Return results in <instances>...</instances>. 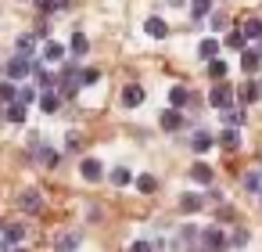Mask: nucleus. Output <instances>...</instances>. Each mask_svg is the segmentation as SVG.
I'll return each instance as SVG.
<instances>
[{
	"label": "nucleus",
	"mask_w": 262,
	"mask_h": 252,
	"mask_svg": "<svg viewBox=\"0 0 262 252\" xmlns=\"http://www.w3.org/2000/svg\"><path fill=\"white\" fill-rule=\"evenodd\" d=\"M86 51H90V40H86L83 33H76V36H72V54H79V58H83Z\"/></svg>",
	"instance_id": "obj_28"
},
{
	"label": "nucleus",
	"mask_w": 262,
	"mask_h": 252,
	"mask_svg": "<svg viewBox=\"0 0 262 252\" xmlns=\"http://www.w3.org/2000/svg\"><path fill=\"white\" fill-rule=\"evenodd\" d=\"M212 144H215V141H212V133H208V130H198V133L190 137V148H194L198 155H201V151H208Z\"/></svg>",
	"instance_id": "obj_16"
},
{
	"label": "nucleus",
	"mask_w": 262,
	"mask_h": 252,
	"mask_svg": "<svg viewBox=\"0 0 262 252\" xmlns=\"http://www.w3.org/2000/svg\"><path fill=\"white\" fill-rule=\"evenodd\" d=\"M97 76H101L97 69H83V83H97Z\"/></svg>",
	"instance_id": "obj_37"
},
{
	"label": "nucleus",
	"mask_w": 262,
	"mask_h": 252,
	"mask_svg": "<svg viewBox=\"0 0 262 252\" xmlns=\"http://www.w3.org/2000/svg\"><path fill=\"white\" fill-rule=\"evenodd\" d=\"M219 148H223V151H237V148H241V133H237V126H230V130L219 133Z\"/></svg>",
	"instance_id": "obj_10"
},
{
	"label": "nucleus",
	"mask_w": 262,
	"mask_h": 252,
	"mask_svg": "<svg viewBox=\"0 0 262 252\" xmlns=\"http://www.w3.org/2000/svg\"><path fill=\"white\" fill-rule=\"evenodd\" d=\"M208 101H212L215 108H230V105H233V87H230V83H215L212 94H208Z\"/></svg>",
	"instance_id": "obj_4"
},
{
	"label": "nucleus",
	"mask_w": 262,
	"mask_h": 252,
	"mask_svg": "<svg viewBox=\"0 0 262 252\" xmlns=\"http://www.w3.org/2000/svg\"><path fill=\"white\" fill-rule=\"evenodd\" d=\"M129 252H155V245H151V241H133Z\"/></svg>",
	"instance_id": "obj_36"
},
{
	"label": "nucleus",
	"mask_w": 262,
	"mask_h": 252,
	"mask_svg": "<svg viewBox=\"0 0 262 252\" xmlns=\"http://www.w3.org/2000/svg\"><path fill=\"white\" fill-rule=\"evenodd\" d=\"M36 4H40V11H54V8H58L54 0H36Z\"/></svg>",
	"instance_id": "obj_39"
},
{
	"label": "nucleus",
	"mask_w": 262,
	"mask_h": 252,
	"mask_svg": "<svg viewBox=\"0 0 262 252\" xmlns=\"http://www.w3.org/2000/svg\"><path fill=\"white\" fill-rule=\"evenodd\" d=\"M76 245H79V234H69V238H61V241H58V252H72Z\"/></svg>",
	"instance_id": "obj_32"
},
{
	"label": "nucleus",
	"mask_w": 262,
	"mask_h": 252,
	"mask_svg": "<svg viewBox=\"0 0 262 252\" xmlns=\"http://www.w3.org/2000/svg\"><path fill=\"white\" fill-rule=\"evenodd\" d=\"M15 101H22V105H33V101H40V94H36V87H26V83H22Z\"/></svg>",
	"instance_id": "obj_26"
},
{
	"label": "nucleus",
	"mask_w": 262,
	"mask_h": 252,
	"mask_svg": "<svg viewBox=\"0 0 262 252\" xmlns=\"http://www.w3.org/2000/svg\"><path fill=\"white\" fill-rule=\"evenodd\" d=\"M36 155H40V159H43L47 166H58V159H61V155H58V151H51V148H40Z\"/></svg>",
	"instance_id": "obj_34"
},
{
	"label": "nucleus",
	"mask_w": 262,
	"mask_h": 252,
	"mask_svg": "<svg viewBox=\"0 0 262 252\" xmlns=\"http://www.w3.org/2000/svg\"><path fill=\"white\" fill-rule=\"evenodd\" d=\"M244 44H248L244 29H237V33H226V47H233V51H244Z\"/></svg>",
	"instance_id": "obj_25"
},
{
	"label": "nucleus",
	"mask_w": 262,
	"mask_h": 252,
	"mask_svg": "<svg viewBox=\"0 0 262 252\" xmlns=\"http://www.w3.org/2000/svg\"><path fill=\"white\" fill-rule=\"evenodd\" d=\"M18 98V87H15V80L11 83H0V105H11Z\"/></svg>",
	"instance_id": "obj_23"
},
{
	"label": "nucleus",
	"mask_w": 262,
	"mask_h": 252,
	"mask_svg": "<svg viewBox=\"0 0 262 252\" xmlns=\"http://www.w3.org/2000/svg\"><path fill=\"white\" fill-rule=\"evenodd\" d=\"M79 83H83V69L69 62V65L61 69V94H76V90H79Z\"/></svg>",
	"instance_id": "obj_2"
},
{
	"label": "nucleus",
	"mask_w": 262,
	"mask_h": 252,
	"mask_svg": "<svg viewBox=\"0 0 262 252\" xmlns=\"http://www.w3.org/2000/svg\"><path fill=\"white\" fill-rule=\"evenodd\" d=\"M208 252H223L226 248V234L219 230V227H208V230H201V238H198Z\"/></svg>",
	"instance_id": "obj_3"
},
{
	"label": "nucleus",
	"mask_w": 262,
	"mask_h": 252,
	"mask_svg": "<svg viewBox=\"0 0 262 252\" xmlns=\"http://www.w3.org/2000/svg\"><path fill=\"white\" fill-rule=\"evenodd\" d=\"M244 187L248 191H262V173H248L244 177Z\"/></svg>",
	"instance_id": "obj_33"
},
{
	"label": "nucleus",
	"mask_w": 262,
	"mask_h": 252,
	"mask_svg": "<svg viewBox=\"0 0 262 252\" xmlns=\"http://www.w3.org/2000/svg\"><path fill=\"white\" fill-rule=\"evenodd\" d=\"M198 54H201L205 62L219 58V40H212V36H208V40H201V44H198Z\"/></svg>",
	"instance_id": "obj_17"
},
{
	"label": "nucleus",
	"mask_w": 262,
	"mask_h": 252,
	"mask_svg": "<svg viewBox=\"0 0 262 252\" xmlns=\"http://www.w3.org/2000/svg\"><path fill=\"white\" fill-rule=\"evenodd\" d=\"M40 108H43V112H47V115H54V112H58V108H61V94H54V90H51V87H47V90H43V94H40Z\"/></svg>",
	"instance_id": "obj_9"
},
{
	"label": "nucleus",
	"mask_w": 262,
	"mask_h": 252,
	"mask_svg": "<svg viewBox=\"0 0 262 252\" xmlns=\"http://www.w3.org/2000/svg\"><path fill=\"white\" fill-rule=\"evenodd\" d=\"M144 33H147V36H155V40H165V36H169V26L155 15V18H147V22H144Z\"/></svg>",
	"instance_id": "obj_8"
},
{
	"label": "nucleus",
	"mask_w": 262,
	"mask_h": 252,
	"mask_svg": "<svg viewBox=\"0 0 262 252\" xmlns=\"http://www.w3.org/2000/svg\"><path fill=\"white\" fill-rule=\"evenodd\" d=\"M262 98V83H248V87H241V101L244 105H255Z\"/></svg>",
	"instance_id": "obj_18"
},
{
	"label": "nucleus",
	"mask_w": 262,
	"mask_h": 252,
	"mask_svg": "<svg viewBox=\"0 0 262 252\" xmlns=\"http://www.w3.org/2000/svg\"><path fill=\"white\" fill-rule=\"evenodd\" d=\"M33 47H36L33 36H18V51H22V54H33Z\"/></svg>",
	"instance_id": "obj_35"
},
{
	"label": "nucleus",
	"mask_w": 262,
	"mask_h": 252,
	"mask_svg": "<svg viewBox=\"0 0 262 252\" xmlns=\"http://www.w3.org/2000/svg\"><path fill=\"white\" fill-rule=\"evenodd\" d=\"M223 123H226V126H241V123H244V112H237V108H223Z\"/></svg>",
	"instance_id": "obj_29"
},
{
	"label": "nucleus",
	"mask_w": 262,
	"mask_h": 252,
	"mask_svg": "<svg viewBox=\"0 0 262 252\" xmlns=\"http://www.w3.org/2000/svg\"><path fill=\"white\" fill-rule=\"evenodd\" d=\"M0 252H8V241H0Z\"/></svg>",
	"instance_id": "obj_41"
},
{
	"label": "nucleus",
	"mask_w": 262,
	"mask_h": 252,
	"mask_svg": "<svg viewBox=\"0 0 262 252\" xmlns=\"http://www.w3.org/2000/svg\"><path fill=\"white\" fill-rule=\"evenodd\" d=\"M18 205H22L26 212H40V209H43V202H40V191H22Z\"/></svg>",
	"instance_id": "obj_12"
},
{
	"label": "nucleus",
	"mask_w": 262,
	"mask_h": 252,
	"mask_svg": "<svg viewBox=\"0 0 262 252\" xmlns=\"http://www.w3.org/2000/svg\"><path fill=\"white\" fill-rule=\"evenodd\" d=\"M201 205H205V202H201V198H198V195H183V198H180V209H183V212H187V216H190V212H198V209H201Z\"/></svg>",
	"instance_id": "obj_21"
},
{
	"label": "nucleus",
	"mask_w": 262,
	"mask_h": 252,
	"mask_svg": "<svg viewBox=\"0 0 262 252\" xmlns=\"http://www.w3.org/2000/svg\"><path fill=\"white\" fill-rule=\"evenodd\" d=\"M61 58H65V47H61V44H54V40H47V44H43V62L58 65Z\"/></svg>",
	"instance_id": "obj_13"
},
{
	"label": "nucleus",
	"mask_w": 262,
	"mask_h": 252,
	"mask_svg": "<svg viewBox=\"0 0 262 252\" xmlns=\"http://www.w3.org/2000/svg\"><path fill=\"white\" fill-rule=\"evenodd\" d=\"M69 151H79V133H76V130L69 133Z\"/></svg>",
	"instance_id": "obj_38"
},
{
	"label": "nucleus",
	"mask_w": 262,
	"mask_h": 252,
	"mask_svg": "<svg viewBox=\"0 0 262 252\" xmlns=\"http://www.w3.org/2000/svg\"><path fill=\"white\" fill-rule=\"evenodd\" d=\"M11 252H29V248H11Z\"/></svg>",
	"instance_id": "obj_42"
},
{
	"label": "nucleus",
	"mask_w": 262,
	"mask_h": 252,
	"mask_svg": "<svg viewBox=\"0 0 262 252\" xmlns=\"http://www.w3.org/2000/svg\"><path fill=\"white\" fill-rule=\"evenodd\" d=\"M0 115H4V108H0Z\"/></svg>",
	"instance_id": "obj_44"
},
{
	"label": "nucleus",
	"mask_w": 262,
	"mask_h": 252,
	"mask_svg": "<svg viewBox=\"0 0 262 252\" xmlns=\"http://www.w3.org/2000/svg\"><path fill=\"white\" fill-rule=\"evenodd\" d=\"M226 72H230V69H226L223 58H212V62H208V76H212V80H226Z\"/></svg>",
	"instance_id": "obj_20"
},
{
	"label": "nucleus",
	"mask_w": 262,
	"mask_h": 252,
	"mask_svg": "<svg viewBox=\"0 0 262 252\" xmlns=\"http://www.w3.org/2000/svg\"><path fill=\"white\" fill-rule=\"evenodd\" d=\"M122 105H126V108L144 105V87H137V83H133V87H126V90H122Z\"/></svg>",
	"instance_id": "obj_11"
},
{
	"label": "nucleus",
	"mask_w": 262,
	"mask_h": 252,
	"mask_svg": "<svg viewBox=\"0 0 262 252\" xmlns=\"http://www.w3.org/2000/svg\"><path fill=\"white\" fill-rule=\"evenodd\" d=\"M258 65H262V51H255V47H244V51H241V69L251 76V72H258Z\"/></svg>",
	"instance_id": "obj_5"
},
{
	"label": "nucleus",
	"mask_w": 262,
	"mask_h": 252,
	"mask_svg": "<svg viewBox=\"0 0 262 252\" xmlns=\"http://www.w3.org/2000/svg\"><path fill=\"white\" fill-rule=\"evenodd\" d=\"M137 187H140V191H144V195H151V191H155V187H158V180H155V177H151V173H140V177H137Z\"/></svg>",
	"instance_id": "obj_31"
},
{
	"label": "nucleus",
	"mask_w": 262,
	"mask_h": 252,
	"mask_svg": "<svg viewBox=\"0 0 262 252\" xmlns=\"http://www.w3.org/2000/svg\"><path fill=\"white\" fill-rule=\"evenodd\" d=\"M0 230H4V223H0Z\"/></svg>",
	"instance_id": "obj_43"
},
{
	"label": "nucleus",
	"mask_w": 262,
	"mask_h": 252,
	"mask_svg": "<svg viewBox=\"0 0 262 252\" xmlns=\"http://www.w3.org/2000/svg\"><path fill=\"white\" fill-rule=\"evenodd\" d=\"M4 115H8L11 123H26V115H29V105H22V101H11V105L4 108Z\"/></svg>",
	"instance_id": "obj_14"
},
{
	"label": "nucleus",
	"mask_w": 262,
	"mask_h": 252,
	"mask_svg": "<svg viewBox=\"0 0 262 252\" xmlns=\"http://www.w3.org/2000/svg\"><path fill=\"white\" fill-rule=\"evenodd\" d=\"M33 72H36V62L29 54H15L8 62V80H15V83H26V76H33Z\"/></svg>",
	"instance_id": "obj_1"
},
{
	"label": "nucleus",
	"mask_w": 262,
	"mask_h": 252,
	"mask_svg": "<svg viewBox=\"0 0 262 252\" xmlns=\"http://www.w3.org/2000/svg\"><path fill=\"white\" fill-rule=\"evenodd\" d=\"M129 180H133V173H129V169H122V166H119V169H112V184H115V187H126Z\"/></svg>",
	"instance_id": "obj_30"
},
{
	"label": "nucleus",
	"mask_w": 262,
	"mask_h": 252,
	"mask_svg": "<svg viewBox=\"0 0 262 252\" xmlns=\"http://www.w3.org/2000/svg\"><path fill=\"white\" fill-rule=\"evenodd\" d=\"M22 238H26V227H18V223H15V227H4V241H8V245H18Z\"/></svg>",
	"instance_id": "obj_27"
},
{
	"label": "nucleus",
	"mask_w": 262,
	"mask_h": 252,
	"mask_svg": "<svg viewBox=\"0 0 262 252\" xmlns=\"http://www.w3.org/2000/svg\"><path fill=\"white\" fill-rule=\"evenodd\" d=\"M180 126H183L180 108H165V112H162V130H180Z\"/></svg>",
	"instance_id": "obj_15"
},
{
	"label": "nucleus",
	"mask_w": 262,
	"mask_h": 252,
	"mask_svg": "<svg viewBox=\"0 0 262 252\" xmlns=\"http://www.w3.org/2000/svg\"><path fill=\"white\" fill-rule=\"evenodd\" d=\"M208 11H212V0H190V15H194V22L205 18Z\"/></svg>",
	"instance_id": "obj_24"
},
{
	"label": "nucleus",
	"mask_w": 262,
	"mask_h": 252,
	"mask_svg": "<svg viewBox=\"0 0 262 252\" xmlns=\"http://www.w3.org/2000/svg\"><path fill=\"white\" fill-rule=\"evenodd\" d=\"M244 36L248 40H262V18H248L244 22Z\"/></svg>",
	"instance_id": "obj_22"
},
{
	"label": "nucleus",
	"mask_w": 262,
	"mask_h": 252,
	"mask_svg": "<svg viewBox=\"0 0 262 252\" xmlns=\"http://www.w3.org/2000/svg\"><path fill=\"white\" fill-rule=\"evenodd\" d=\"M187 101H190L187 87H172V90H169V105H172V108H183Z\"/></svg>",
	"instance_id": "obj_19"
},
{
	"label": "nucleus",
	"mask_w": 262,
	"mask_h": 252,
	"mask_svg": "<svg viewBox=\"0 0 262 252\" xmlns=\"http://www.w3.org/2000/svg\"><path fill=\"white\" fill-rule=\"evenodd\" d=\"M169 4H172V8H180V4H183V0H169Z\"/></svg>",
	"instance_id": "obj_40"
},
{
	"label": "nucleus",
	"mask_w": 262,
	"mask_h": 252,
	"mask_svg": "<svg viewBox=\"0 0 262 252\" xmlns=\"http://www.w3.org/2000/svg\"><path fill=\"white\" fill-rule=\"evenodd\" d=\"M190 180H194V184H201V187H208V184L215 180V173H212V166H205V162H194V169H190Z\"/></svg>",
	"instance_id": "obj_7"
},
{
	"label": "nucleus",
	"mask_w": 262,
	"mask_h": 252,
	"mask_svg": "<svg viewBox=\"0 0 262 252\" xmlns=\"http://www.w3.org/2000/svg\"><path fill=\"white\" fill-rule=\"evenodd\" d=\"M79 173H83V180H90V184H97V180L104 177V166H101L97 159H83V162H79Z\"/></svg>",
	"instance_id": "obj_6"
}]
</instances>
